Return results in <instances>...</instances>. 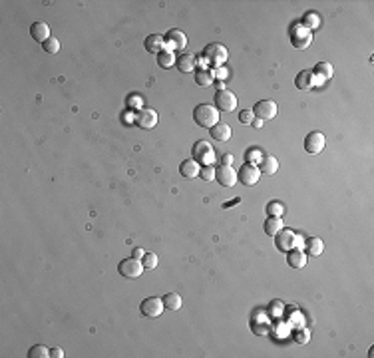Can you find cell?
<instances>
[{
    "instance_id": "obj_1",
    "label": "cell",
    "mask_w": 374,
    "mask_h": 358,
    "mask_svg": "<svg viewBox=\"0 0 374 358\" xmlns=\"http://www.w3.org/2000/svg\"><path fill=\"white\" fill-rule=\"evenodd\" d=\"M193 119L197 125L205 127V129H211L219 123V110L211 104H199L195 110H193Z\"/></svg>"
},
{
    "instance_id": "obj_2",
    "label": "cell",
    "mask_w": 374,
    "mask_h": 358,
    "mask_svg": "<svg viewBox=\"0 0 374 358\" xmlns=\"http://www.w3.org/2000/svg\"><path fill=\"white\" fill-rule=\"evenodd\" d=\"M227 48L223 44H209L207 48L203 50V56H201V62L205 60V64L213 66V68H219L223 66V62L227 60Z\"/></svg>"
},
{
    "instance_id": "obj_3",
    "label": "cell",
    "mask_w": 374,
    "mask_h": 358,
    "mask_svg": "<svg viewBox=\"0 0 374 358\" xmlns=\"http://www.w3.org/2000/svg\"><path fill=\"white\" fill-rule=\"evenodd\" d=\"M277 249L279 251H291V249H301L303 239L301 235H296L291 229H281L277 235Z\"/></svg>"
},
{
    "instance_id": "obj_4",
    "label": "cell",
    "mask_w": 374,
    "mask_h": 358,
    "mask_svg": "<svg viewBox=\"0 0 374 358\" xmlns=\"http://www.w3.org/2000/svg\"><path fill=\"white\" fill-rule=\"evenodd\" d=\"M237 96L231 92V90H217V94H215V108L219 110V112H233L235 108H237Z\"/></svg>"
},
{
    "instance_id": "obj_5",
    "label": "cell",
    "mask_w": 374,
    "mask_h": 358,
    "mask_svg": "<svg viewBox=\"0 0 374 358\" xmlns=\"http://www.w3.org/2000/svg\"><path fill=\"white\" fill-rule=\"evenodd\" d=\"M164 309H166L164 299H158V297H147V299H143V301H141V305H139L141 315H143V317H147V318L162 317Z\"/></svg>"
},
{
    "instance_id": "obj_6",
    "label": "cell",
    "mask_w": 374,
    "mask_h": 358,
    "mask_svg": "<svg viewBox=\"0 0 374 358\" xmlns=\"http://www.w3.org/2000/svg\"><path fill=\"white\" fill-rule=\"evenodd\" d=\"M118 271H120V275L125 278H139L141 277V273H143V265H141V261H137V259H124L122 263H120V267H118Z\"/></svg>"
},
{
    "instance_id": "obj_7",
    "label": "cell",
    "mask_w": 374,
    "mask_h": 358,
    "mask_svg": "<svg viewBox=\"0 0 374 358\" xmlns=\"http://www.w3.org/2000/svg\"><path fill=\"white\" fill-rule=\"evenodd\" d=\"M325 135H323V131H311L307 137H305V150H307V154H311V156H317V154H321L323 150H325Z\"/></svg>"
},
{
    "instance_id": "obj_8",
    "label": "cell",
    "mask_w": 374,
    "mask_h": 358,
    "mask_svg": "<svg viewBox=\"0 0 374 358\" xmlns=\"http://www.w3.org/2000/svg\"><path fill=\"white\" fill-rule=\"evenodd\" d=\"M253 114H255V118L263 119V121L265 119H273L277 116V104L273 100H261V102L255 104Z\"/></svg>"
},
{
    "instance_id": "obj_9",
    "label": "cell",
    "mask_w": 374,
    "mask_h": 358,
    "mask_svg": "<svg viewBox=\"0 0 374 358\" xmlns=\"http://www.w3.org/2000/svg\"><path fill=\"white\" fill-rule=\"evenodd\" d=\"M166 44L171 52H183L187 48V36L181 30L173 28L166 34Z\"/></svg>"
},
{
    "instance_id": "obj_10",
    "label": "cell",
    "mask_w": 374,
    "mask_h": 358,
    "mask_svg": "<svg viewBox=\"0 0 374 358\" xmlns=\"http://www.w3.org/2000/svg\"><path fill=\"white\" fill-rule=\"evenodd\" d=\"M259 177H261L259 167H255V165H251V163H245V165L237 171V181H241V183L247 185V187L255 185V183L259 181Z\"/></svg>"
},
{
    "instance_id": "obj_11",
    "label": "cell",
    "mask_w": 374,
    "mask_h": 358,
    "mask_svg": "<svg viewBox=\"0 0 374 358\" xmlns=\"http://www.w3.org/2000/svg\"><path fill=\"white\" fill-rule=\"evenodd\" d=\"M193 156H195V161H197V163L211 165V163L215 161V152H213V148L209 146L207 141H197L195 148H193Z\"/></svg>"
},
{
    "instance_id": "obj_12",
    "label": "cell",
    "mask_w": 374,
    "mask_h": 358,
    "mask_svg": "<svg viewBox=\"0 0 374 358\" xmlns=\"http://www.w3.org/2000/svg\"><path fill=\"white\" fill-rule=\"evenodd\" d=\"M135 123L141 127V129H152L158 125V112L156 110H149V108H143L135 114Z\"/></svg>"
},
{
    "instance_id": "obj_13",
    "label": "cell",
    "mask_w": 374,
    "mask_h": 358,
    "mask_svg": "<svg viewBox=\"0 0 374 358\" xmlns=\"http://www.w3.org/2000/svg\"><path fill=\"white\" fill-rule=\"evenodd\" d=\"M215 179L223 185V187H233L237 183V173L231 165H219V169L215 171Z\"/></svg>"
},
{
    "instance_id": "obj_14",
    "label": "cell",
    "mask_w": 374,
    "mask_h": 358,
    "mask_svg": "<svg viewBox=\"0 0 374 358\" xmlns=\"http://www.w3.org/2000/svg\"><path fill=\"white\" fill-rule=\"evenodd\" d=\"M292 46L294 48H298V50H305L309 44H311V40H313V36H311V32L301 24V26H296L294 30H292Z\"/></svg>"
},
{
    "instance_id": "obj_15",
    "label": "cell",
    "mask_w": 374,
    "mask_h": 358,
    "mask_svg": "<svg viewBox=\"0 0 374 358\" xmlns=\"http://www.w3.org/2000/svg\"><path fill=\"white\" fill-rule=\"evenodd\" d=\"M179 173H181L185 179H195V177H199V173H201V165H199L195 159H185V161L179 165Z\"/></svg>"
},
{
    "instance_id": "obj_16",
    "label": "cell",
    "mask_w": 374,
    "mask_h": 358,
    "mask_svg": "<svg viewBox=\"0 0 374 358\" xmlns=\"http://www.w3.org/2000/svg\"><path fill=\"white\" fill-rule=\"evenodd\" d=\"M333 74H334L333 64H329V62H319V64L315 66V70H313V76H315V80H317L319 84L331 80L333 78Z\"/></svg>"
},
{
    "instance_id": "obj_17",
    "label": "cell",
    "mask_w": 374,
    "mask_h": 358,
    "mask_svg": "<svg viewBox=\"0 0 374 358\" xmlns=\"http://www.w3.org/2000/svg\"><path fill=\"white\" fill-rule=\"evenodd\" d=\"M30 36L36 40V42L44 44L46 40L50 38V26H48L46 22H34V24L30 26Z\"/></svg>"
},
{
    "instance_id": "obj_18",
    "label": "cell",
    "mask_w": 374,
    "mask_h": 358,
    "mask_svg": "<svg viewBox=\"0 0 374 358\" xmlns=\"http://www.w3.org/2000/svg\"><path fill=\"white\" fill-rule=\"evenodd\" d=\"M259 171H261L263 175H275V173L279 171V161H277V158H273V156H263L261 163H259Z\"/></svg>"
},
{
    "instance_id": "obj_19",
    "label": "cell",
    "mask_w": 374,
    "mask_h": 358,
    "mask_svg": "<svg viewBox=\"0 0 374 358\" xmlns=\"http://www.w3.org/2000/svg\"><path fill=\"white\" fill-rule=\"evenodd\" d=\"M177 68H179V72H183V74H187V72H193V68L197 66V58L193 56V54H181L179 58H177Z\"/></svg>"
},
{
    "instance_id": "obj_20",
    "label": "cell",
    "mask_w": 374,
    "mask_h": 358,
    "mask_svg": "<svg viewBox=\"0 0 374 358\" xmlns=\"http://www.w3.org/2000/svg\"><path fill=\"white\" fill-rule=\"evenodd\" d=\"M164 46H166V36H162V34H149L145 38V50L152 54H156V52L160 54L164 50Z\"/></svg>"
},
{
    "instance_id": "obj_21",
    "label": "cell",
    "mask_w": 374,
    "mask_h": 358,
    "mask_svg": "<svg viewBox=\"0 0 374 358\" xmlns=\"http://www.w3.org/2000/svg\"><path fill=\"white\" fill-rule=\"evenodd\" d=\"M287 263L291 269H303L307 265V255L301 249H291L287 255Z\"/></svg>"
},
{
    "instance_id": "obj_22",
    "label": "cell",
    "mask_w": 374,
    "mask_h": 358,
    "mask_svg": "<svg viewBox=\"0 0 374 358\" xmlns=\"http://www.w3.org/2000/svg\"><path fill=\"white\" fill-rule=\"evenodd\" d=\"M211 137L215 141H229L231 139V127L227 123H217L215 127H211Z\"/></svg>"
},
{
    "instance_id": "obj_23",
    "label": "cell",
    "mask_w": 374,
    "mask_h": 358,
    "mask_svg": "<svg viewBox=\"0 0 374 358\" xmlns=\"http://www.w3.org/2000/svg\"><path fill=\"white\" fill-rule=\"evenodd\" d=\"M294 86L298 90H309L315 86V76H313V70H303L296 78H294Z\"/></svg>"
},
{
    "instance_id": "obj_24",
    "label": "cell",
    "mask_w": 374,
    "mask_h": 358,
    "mask_svg": "<svg viewBox=\"0 0 374 358\" xmlns=\"http://www.w3.org/2000/svg\"><path fill=\"white\" fill-rule=\"evenodd\" d=\"M281 229H285V225H283V219L281 217H269L267 221H265V233L269 235V237H275Z\"/></svg>"
},
{
    "instance_id": "obj_25",
    "label": "cell",
    "mask_w": 374,
    "mask_h": 358,
    "mask_svg": "<svg viewBox=\"0 0 374 358\" xmlns=\"http://www.w3.org/2000/svg\"><path fill=\"white\" fill-rule=\"evenodd\" d=\"M175 62H177V58H175V52H171V50H162V52L158 54V64H160V68H164V70H169Z\"/></svg>"
},
{
    "instance_id": "obj_26",
    "label": "cell",
    "mask_w": 374,
    "mask_h": 358,
    "mask_svg": "<svg viewBox=\"0 0 374 358\" xmlns=\"http://www.w3.org/2000/svg\"><path fill=\"white\" fill-rule=\"evenodd\" d=\"M307 251H309V255H313V257L323 255V251H325V243H323V239H319V237L309 239V241H307Z\"/></svg>"
},
{
    "instance_id": "obj_27",
    "label": "cell",
    "mask_w": 374,
    "mask_h": 358,
    "mask_svg": "<svg viewBox=\"0 0 374 358\" xmlns=\"http://www.w3.org/2000/svg\"><path fill=\"white\" fill-rule=\"evenodd\" d=\"M164 305L169 311H179L181 309V297L177 293H167L164 297Z\"/></svg>"
},
{
    "instance_id": "obj_28",
    "label": "cell",
    "mask_w": 374,
    "mask_h": 358,
    "mask_svg": "<svg viewBox=\"0 0 374 358\" xmlns=\"http://www.w3.org/2000/svg\"><path fill=\"white\" fill-rule=\"evenodd\" d=\"M303 26L309 30V32H313V30H317L319 26H321V16L319 14H315V12H309L307 16H305V22H303Z\"/></svg>"
},
{
    "instance_id": "obj_29",
    "label": "cell",
    "mask_w": 374,
    "mask_h": 358,
    "mask_svg": "<svg viewBox=\"0 0 374 358\" xmlns=\"http://www.w3.org/2000/svg\"><path fill=\"white\" fill-rule=\"evenodd\" d=\"M195 84L207 88V86L213 84V74H211L209 70H197V72H195Z\"/></svg>"
},
{
    "instance_id": "obj_30",
    "label": "cell",
    "mask_w": 374,
    "mask_h": 358,
    "mask_svg": "<svg viewBox=\"0 0 374 358\" xmlns=\"http://www.w3.org/2000/svg\"><path fill=\"white\" fill-rule=\"evenodd\" d=\"M267 213H269V217H281L285 213V205L279 201H271L267 205Z\"/></svg>"
},
{
    "instance_id": "obj_31",
    "label": "cell",
    "mask_w": 374,
    "mask_h": 358,
    "mask_svg": "<svg viewBox=\"0 0 374 358\" xmlns=\"http://www.w3.org/2000/svg\"><path fill=\"white\" fill-rule=\"evenodd\" d=\"M50 356V350L44 346V344H36L28 350V358H48Z\"/></svg>"
},
{
    "instance_id": "obj_32",
    "label": "cell",
    "mask_w": 374,
    "mask_h": 358,
    "mask_svg": "<svg viewBox=\"0 0 374 358\" xmlns=\"http://www.w3.org/2000/svg\"><path fill=\"white\" fill-rule=\"evenodd\" d=\"M42 46H44V52H48V54H58L60 52V40L54 38V36H50Z\"/></svg>"
},
{
    "instance_id": "obj_33",
    "label": "cell",
    "mask_w": 374,
    "mask_h": 358,
    "mask_svg": "<svg viewBox=\"0 0 374 358\" xmlns=\"http://www.w3.org/2000/svg\"><path fill=\"white\" fill-rule=\"evenodd\" d=\"M141 265H143V269H156L158 267V255L156 253H145L141 257Z\"/></svg>"
},
{
    "instance_id": "obj_34",
    "label": "cell",
    "mask_w": 374,
    "mask_h": 358,
    "mask_svg": "<svg viewBox=\"0 0 374 358\" xmlns=\"http://www.w3.org/2000/svg\"><path fill=\"white\" fill-rule=\"evenodd\" d=\"M251 330L257 334V336H265L269 332V324L267 322H253L251 324Z\"/></svg>"
},
{
    "instance_id": "obj_35",
    "label": "cell",
    "mask_w": 374,
    "mask_h": 358,
    "mask_svg": "<svg viewBox=\"0 0 374 358\" xmlns=\"http://www.w3.org/2000/svg\"><path fill=\"white\" fill-rule=\"evenodd\" d=\"M215 171H217V169H215L213 165H205V167H201V173H199V175L203 177V181H213V179H215Z\"/></svg>"
},
{
    "instance_id": "obj_36",
    "label": "cell",
    "mask_w": 374,
    "mask_h": 358,
    "mask_svg": "<svg viewBox=\"0 0 374 358\" xmlns=\"http://www.w3.org/2000/svg\"><path fill=\"white\" fill-rule=\"evenodd\" d=\"M239 121L245 123V125L253 123V121H255V114H253V110H243V112L239 114Z\"/></svg>"
},
{
    "instance_id": "obj_37",
    "label": "cell",
    "mask_w": 374,
    "mask_h": 358,
    "mask_svg": "<svg viewBox=\"0 0 374 358\" xmlns=\"http://www.w3.org/2000/svg\"><path fill=\"white\" fill-rule=\"evenodd\" d=\"M245 159H247V163H255L257 159H259V163H261V159H263V154L259 152V150H253V152H247V156H245Z\"/></svg>"
},
{
    "instance_id": "obj_38",
    "label": "cell",
    "mask_w": 374,
    "mask_h": 358,
    "mask_svg": "<svg viewBox=\"0 0 374 358\" xmlns=\"http://www.w3.org/2000/svg\"><path fill=\"white\" fill-rule=\"evenodd\" d=\"M233 163V156L231 154H225L223 158H221V165H231Z\"/></svg>"
},
{
    "instance_id": "obj_39",
    "label": "cell",
    "mask_w": 374,
    "mask_h": 358,
    "mask_svg": "<svg viewBox=\"0 0 374 358\" xmlns=\"http://www.w3.org/2000/svg\"><path fill=\"white\" fill-rule=\"evenodd\" d=\"M50 356L62 358V356H64V350H62V348H52V350H50Z\"/></svg>"
},
{
    "instance_id": "obj_40",
    "label": "cell",
    "mask_w": 374,
    "mask_h": 358,
    "mask_svg": "<svg viewBox=\"0 0 374 358\" xmlns=\"http://www.w3.org/2000/svg\"><path fill=\"white\" fill-rule=\"evenodd\" d=\"M307 336H309V334H307V332H303V334H296V338H294V340H296V342H301V344H305V342L309 340Z\"/></svg>"
},
{
    "instance_id": "obj_41",
    "label": "cell",
    "mask_w": 374,
    "mask_h": 358,
    "mask_svg": "<svg viewBox=\"0 0 374 358\" xmlns=\"http://www.w3.org/2000/svg\"><path fill=\"white\" fill-rule=\"evenodd\" d=\"M145 255V251L143 249H133V259H141Z\"/></svg>"
},
{
    "instance_id": "obj_42",
    "label": "cell",
    "mask_w": 374,
    "mask_h": 358,
    "mask_svg": "<svg viewBox=\"0 0 374 358\" xmlns=\"http://www.w3.org/2000/svg\"><path fill=\"white\" fill-rule=\"evenodd\" d=\"M253 125H255V127H261V125H263V119H255Z\"/></svg>"
}]
</instances>
